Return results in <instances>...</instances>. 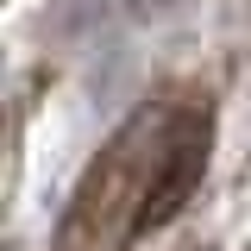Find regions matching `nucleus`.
I'll use <instances>...</instances> for the list:
<instances>
[{
	"label": "nucleus",
	"mask_w": 251,
	"mask_h": 251,
	"mask_svg": "<svg viewBox=\"0 0 251 251\" xmlns=\"http://www.w3.org/2000/svg\"><path fill=\"white\" fill-rule=\"evenodd\" d=\"M182 107L188 100H145L107 132V145L88 157V170L69 188L50 251H126L132 239L157 232V188H163V157L182 126Z\"/></svg>",
	"instance_id": "obj_1"
}]
</instances>
